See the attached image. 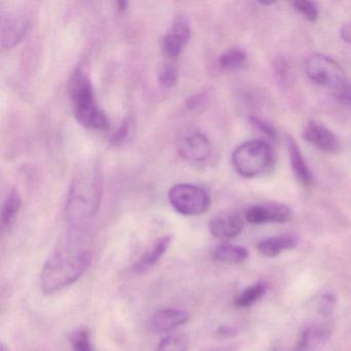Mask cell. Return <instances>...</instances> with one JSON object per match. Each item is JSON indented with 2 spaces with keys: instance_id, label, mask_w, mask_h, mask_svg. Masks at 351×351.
Listing matches in <instances>:
<instances>
[{
  "instance_id": "cell-11",
  "label": "cell",
  "mask_w": 351,
  "mask_h": 351,
  "mask_svg": "<svg viewBox=\"0 0 351 351\" xmlns=\"http://www.w3.org/2000/svg\"><path fill=\"white\" fill-rule=\"evenodd\" d=\"M244 227L243 217L238 213H219L211 219L209 229L217 239L228 240L237 237Z\"/></svg>"
},
{
  "instance_id": "cell-18",
  "label": "cell",
  "mask_w": 351,
  "mask_h": 351,
  "mask_svg": "<svg viewBox=\"0 0 351 351\" xmlns=\"http://www.w3.org/2000/svg\"><path fill=\"white\" fill-rule=\"evenodd\" d=\"M22 200L19 191L17 189L10 190L1 207V228L3 232L11 229L19 215Z\"/></svg>"
},
{
  "instance_id": "cell-33",
  "label": "cell",
  "mask_w": 351,
  "mask_h": 351,
  "mask_svg": "<svg viewBox=\"0 0 351 351\" xmlns=\"http://www.w3.org/2000/svg\"><path fill=\"white\" fill-rule=\"evenodd\" d=\"M0 351H11L10 350L9 347L5 344V343H1V346H0Z\"/></svg>"
},
{
  "instance_id": "cell-19",
  "label": "cell",
  "mask_w": 351,
  "mask_h": 351,
  "mask_svg": "<svg viewBox=\"0 0 351 351\" xmlns=\"http://www.w3.org/2000/svg\"><path fill=\"white\" fill-rule=\"evenodd\" d=\"M213 258L217 262L239 264L248 258V250L236 244H219L213 250Z\"/></svg>"
},
{
  "instance_id": "cell-16",
  "label": "cell",
  "mask_w": 351,
  "mask_h": 351,
  "mask_svg": "<svg viewBox=\"0 0 351 351\" xmlns=\"http://www.w3.org/2000/svg\"><path fill=\"white\" fill-rule=\"evenodd\" d=\"M330 337V330L326 324L309 326L302 332L295 351H322Z\"/></svg>"
},
{
  "instance_id": "cell-24",
  "label": "cell",
  "mask_w": 351,
  "mask_h": 351,
  "mask_svg": "<svg viewBox=\"0 0 351 351\" xmlns=\"http://www.w3.org/2000/svg\"><path fill=\"white\" fill-rule=\"evenodd\" d=\"M158 81L164 88H171L178 83V69L171 63L164 62L160 64L157 71Z\"/></svg>"
},
{
  "instance_id": "cell-17",
  "label": "cell",
  "mask_w": 351,
  "mask_h": 351,
  "mask_svg": "<svg viewBox=\"0 0 351 351\" xmlns=\"http://www.w3.org/2000/svg\"><path fill=\"white\" fill-rule=\"evenodd\" d=\"M298 244V238L293 234H282L266 238L258 243V250L261 254L266 256H276L283 250L295 248Z\"/></svg>"
},
{
  "instance_id": "cell-27",
  "label": "cell",
  "mask_w": 351,
  "mask_h": 351,
  "mask_svg": "<svg viewBox=\"0 0 351 351\" xmlns=\"http://www.w3.org/2000/svg\"><path fill=\"white\" fill-rule=\"evenodd\" d=\"M334 97L343 106H351V82L347 81L340 89L335 91Z\"/></svg>"
},
{
  "instance_id": "cell-15",
  "label": "cell",
  "mask_w": 351,
  "mask_h": 351,
  "mask_svg": "<svg viewBox=\"0 0 351 351\" xmlns=\"http://www.w3.org/2000/svg\"><path fill=\"white\" fill-rule=\"evenodd\" d=\"M287 153H289V163L293 176L297 178L300 184L305 186H311L313 182V176L309 165L306 162L303 154L300 151L299 145L295 143V139L291 136L287 137Z\"/></svg>"
},
{
  "instance_id": "cell-7",
  "label": "cell",
  "mask_w": 351,
  "mask_h": 351,
  "mask_svg": "<svg viewBox=\"0 0 351 351\" xmlns=\"http://www.w3.org/2000/svg\"><path fill=\"white\" fill-rule=\"evenodd\" d=\"M246 221L252 225L266 223H287L293 217L291 209L280 203H260L250 205L244 213Z\"/></svg>"
},
{
  "instance_id": "cell-5",
  "label": "cell",
  "mask_w": 351,
  "mask_h": 351,
  "mask_svg": "<svg viewBox=\"0 0 351 351\" xmlns=\"http://www.w3.org/2000/svg\"><path fill=\"white\" fill-rule=\"evenodd\" d=\"M168 200L174 210L186 217H194L206 213L210 206L208 193L191 184H178L168 192Z\"/></svg>"
},
{
  "instance_id": "cell-31",
  "label": "cell",
  "mask_w": 351,
  "mask_h": 351,
  "mask_svg": "<svg viewBox=\"0 0 351 351\" xmlns=\"http://www.w3.org/2000/svg\"><path fill=\"white\" fill-rule=\"evenodd\" d=\"M340 36L343 42L351 45V22L343 25V27L341 28Z\"/></svg>"
},
{
  "instance_id": "cell-20",
  "label": "cell",
  "mask_w": 351,
  "mask_h": 351,
  "mask_svg": "<svg viewBox=\"0 0 351 351\" xmlns=\"http://www.w3.org/2000/svg\"><path fill=\"white\" fill-rule=\"evenodd\" d=\"M247 55L241 48H232L219 56V64L225 71H236L245 64Z\"/></svg>"
},
{
  "instance_id": "cell-26",
  "label": "cell",
  "mask_w": 351,
  "mask_h": 351,
  "mask_svg": "<svg viewBox=\"0 0 351 351\" xmlns=\"http://www.w3.org/2000/svg\"><path fill=\"white\" fill-rule=\"evenodd\" d=\"M250 123L256 130L268 137L271 141H276L278 139V134H277L275 127L264 119L258 118V117H250Z\"/></svg>"
},
{
  "instance_id": "cell-22",
  "label": "cell",
  "mask_w": 351,
  "mask_h": 351,
  "mask_svg": "<svg viewBox=\"0 0 351 351\" xmlns=\"http://www.w3.org/2000/svg\"><path fill=\"white\" fill-rule=\"evenodd\" d=\"M189 341L184 335H166L158 345V351H188Z\"/></svg>"
},
{
  "instance_id": "cell-32",
  "label": "cell",
  "mask_w": 351,
  "mask_h": 351,
  "mask_svg": "<svg viewBox=\"0 0 351 351\" xmlns=\"http://www.w3.org/2000/svg\"><path fill=\"white\" fill-rule=\"evenodd\" d=\"M127 5H128V3L127 1H119L118 7L121 11H124V10L127 9Z\"/></svg>"
},
{
  "instance_id": "cell-10",
  "label": "cell",
  "mask_w": 351,
  "mask_h": 351,
  "mask_svg": "<svg viewBox=\"0 0 351 351\" xmlns=\"http://www.w3.org/2000/svg\"><path fill=\"white\" fill-rule=\"evenodd\" d=\"M190 320V314L178 308H165L152 316L149 328L159 334H171Z\"/></svg>"
},
{
  "instance_id": "cell-13",
  "label": "cell",
  "mask_w": 351,
  "mask_h": 351,
  "mask_svg": "<svg viewBox=\"0 0 351 351\" xmlns=\"http://www.w3.org/2000/svg\"><path fill=\"white\" fill-rule=\"evenodd\" d=\"M29 22L19 14H10L1 18V44L5 48H12L20 42L27 32Z\"/></svg>"
},
{
  "instance_id": "cell-28",
  "label": "cell",
  "mask_w": 351,
  "mask_h": 351,
  "mask_svg": "<svg viewBox=\"0 0 351 351\" xmlns=\"http://www.w3.org/2000/svg\"><path fill=\"white\" fill-rule=\"evenodd\" d=\"M335 295L332 293H328L322 295L320 299L319 305H318V310L322 316H328L332 313V309L335 306Z\"/></svg>"
},
{
  "instance_id": "cell-14",
  "label": "cell",
  "mask_w": 351,
  "mask_h": 351,
  "mask_svg": "<svg viewBox=\"0 0 351 351\" xmlns=\"http://www.w3.org/2000/svg\"><path fill=\"white\" fill-rule=\"evenodd\" d=\"M172 242L171 235H165L156 240L145 252L143 256L136 261L132 267V271L136 274H143L149 269L153 268L167 252L170 244Z\"/></svg>"
},
{
  "instance_id": "cell-23",
  "label": "cell",
  "mask_w": 351,
  "mask_h": 351,
  "mask_svg": "<svg viewBox=\"0 0 351 351\" xmlns=\"http://www.w3.org/2000/svg\"><path fill=\"white\" fill-rule=\"evenodd\" d=\"M73 351H94L89 330L85 328H77L69 337Z\"/></svg>"
},
{
  "instance_id": "cell-25",
  "label": "cell",
  "mask_w": 351,
  "mask_h": 351,
  "mask_svg": "<svg viewBox=\"0 0 351 351\" xmlns=\"http://www.w3.org/2000/svg\"><path fill=\"white\" fill-rule=\"evenodd\" d=\"M293 8L307 21L314 22L317 20L318 8L313 1H310V0H297V1L293 3Z\"/></svg>"
},
{
  "instance_id": "cell-8",
  "label": "cell",
  "mask_w": 351,
  "mask_h": 351,
  "mask_svg": "<svg viewBox=\"0 0 351 351\" xmlns=\"http://www.w3.org/2000/svg\"><path fill=\"white\" fill-rule=\"evenodd\" d=\"M191 38V25L186 17L176 18L161 43L162 52L167 58H176Z\"/></svg>"
},
{
  "instance_id": "cell-4",
  "label": "cell",
  "mask_w": 351,
  "mask_h": 351,
  "mask_svg": "<svg viewBox=\"0 0 351 351\" xmlns=\"http://www.w3.org/2000/svg\"><path fill=\"white\" fill-rule=\"evenodd\" d=\"M274 163V152L264 141H246L232 154L234 169L242 178H254L268 173Z\"/></svg>"
},
{
  "instance_id": "cell-12",
  "label": "cell",
  "mask_w": 351,
  "mask_h": 351,
  "mask_svg": "<svg viewBox=\"0 0 351 351\" xmlns=\"http://www.w3.org/2000/svg\"><path fill=\"white\" fill-rule=\"evenodd\" d=\"M178 152L186 161L199 163L210 156L211 143L203 133H191L180 141Z\"/></svg>"
},
{
  "instance_id": "cell-2",
  "label": "cell",
  "mask_w": 351,
  "mask_h": 351,
  "mask_svg": "<svg viewBox=\"0 0 351 351\" xmlns=\"http://www.w3.org/2000/svg\"><path fill=\"white\" fill-rule=\"evenodd\" d=\"M101 200V182L96 172L80 174L71 184L67 200V221L82 227L97 213Z\"/></svg>"
},
{
  "instance_id": "cell-6",
  "label": "cell",
  "mask_w": 351,
  "mask_h": 351,
  "mask_svg": "<svg viewBox=\"0 0 351 351\" xmlns=\"http://www.w3.org/2000/svg\"><path fill=\"white\" fill-rule=\"evenodd\" d=\"M305 73L314 83L337 91L348 80L346 73L335 59L322 54H314L305 61Z\"/></svg>"
},
{
  "instance_id": "cell-9",
  "label": "cell",
  "mask_w": 351,
  "mask_h": 351,
  "mask_svg": "<svg viewBox=\"0 0 351 351\" xmlns=\"http://www.w3.org/2000/svg\"><path fill=\"white\" fill-rule=\"evenodd\" d=\"M304 138L318 151L336 154L341 149L340 139L328 127L316 121H309L304 129Z\"/></svg>"
},
{
  "instance_id": "cell-29",
  "label": "cell",
  "mask_w": 351,
  "mask_h": 351,
  "mask_svg": "<svg viewBox=\"0 0 351 351\" xmlns=\"http://www.w3.org/2000/svg\"><path fill=\"white\" fill-rule=\"evenodd\" d=\"M275 71H276L277 75L281 81H285L287 79V65L283 59H278L275 64Z\"/></svg>"
},
{
  "instance_id": "cell-21",
  "label": "cell",
  "mask_w": 351,
  "mask_h": 351,
  "mask_svg": "<svg viewBox=\"0 0 351 351\" xmlns=\"http://www.w3.org/2000/svg\"><path fill=\"white\" fill-rule=\"evenodd\" d=\"M267 285L265 282H258L252 287H248L245 291H242L237 299L235 300V306L238 308H246L256 303L258 299L263 297L266 293Z\"/></svg>"
},
{
  "instance_id": "cell-3",
  "label": "cell",
  "mask_w": 351,
  "mask_h": 351,
  "mask_svg": "<svg viewBox=\"0 0 351 351\" xmlns=\"http://www.w3.org/2000/svg\"><path fill=\"white\" fill-rule=\"evenodd\" d=\"M69 94L73 114L80 124L94 130H108L110 120L98 106L90 77L82 69L73 71L69 81Z\"/></svg>"
},
{
  "instance_id": "cell-1",
  "label": "cell",
  "mask_w": 351,
  "mask_h": 351,
  "mask_svg": "<svg viewBox=\"0 0 351 351\" xmlns=\"http://www.w3.org/2000/svg\"><path fill=\"white\" fill-rule=\"evenodd\" d=\"M91 265L89 250H56L47 258L40 271V289L47 295L63 291L77 282Z\"/></svg>"
},
{
  "instance_id": "cell-30",
  "label": "cell",
  "mask_w": 351,
  "mask_h": 351,
  "mask_svg": "<svg viewBox=\"0 0 351 351\" xmlns=\"http://www.w3.org/2000/svg\"><path fill=\"white\" fill-rule=\"evenodd\" d=\"M128 124L124 123V124L121 126V128L119 129L118 132L112 137V141H114V143H120V141H124V139L126 138L127 134H128Z\"/></svg>"
}]
</instances>
